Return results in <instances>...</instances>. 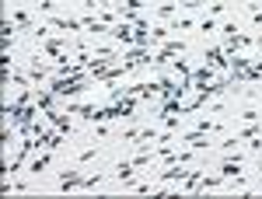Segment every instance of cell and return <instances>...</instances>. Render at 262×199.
<instances>
[{
  "label": "cell",
  "mask_w": 262,
  "mask_h": 199,
  "mask_svg": "<svg viewBox=\"0 0 262 199\" xmlns=\"http://www.w3.org/2000/svg\"><path fill=\"white\" fill-rule=\"evenodd\" d=\"M217 77H221V74H217V67H210V63L192 67V84H196V87H206V84H213Z\"/></svg>",
  "instance_id": "ba28073f"
},
{
  "label": "cell",
  "mask_w": 262,
  "mask_h": 199,
  "mask_svg": "<svg viewBox=\"0 0 262 199\" xmlns=\"http://www.w3.org/2000/svg\"><path fill=\"white\" fill-rule=\"evenodd\" d=\"M168 28H171V35H192V32L200 28V14H189V11H182L175 21H168Z\"/></svg>",
  "instance_id": "5b68a950"
},
{
  "label": "cell",
  "mask_w": 262,
  "mask_h": 199,
  "mask_svg": "<svg viewBox=\"0 0 262 199\" xmlns=\"http://www.w3.org/2000/svg\"><path fill=\"white\" fill-rule=\"evenodd\" d=\"M168 70H171L179 80H192V67H189V60H185V56H171Z\"/></svg>",
  "instance_id": "8fae6325"
},
{
  "label": "cell",
  "mask_w": 262,
  "mask_h": 199,
  "mask_svg": "<svg viewBox=\"0 0 262 199\" xmlns=\"http://www.w3.org/2000/svg\"><path fill=\"white\" fill-rule=\"evenodd\" d=\"M227 4H231V7H234V4H242V0H227Z\"/></svg>",
  "instance_id": "4fadbf2b"
},
{
  "label": "cell",
  "mask_w": 262,
  "mask_h": 199,
  "mask_svg": "<svg viewBox=\"0 0 262 199\" xmlns=\"http://www.w3.org/2000/svg\"><path fill=\"white\" fill-rule=\"evenodd\" d=\"M108 175H112V171H91V175L84 171V179H81V189H77V192H95V189H101Z\"/></svg>",
  "instance_id": "9c48e42d"
},
{
  "label": "cell",
  "mask_w": 262,
  "mask_h": 199,
  "mask_svg": "<svg viewBox=\"0 0 262 199\" xmlns=\"http://www.w3.org/2000/svg\"><path fill=\"white\" fill-rule=\"evenodd\" d=\"M196 192H224V175L221 171H206L200 179V189Z\"/></svg>",
  "instance_id": "30bf717a"
},
{
  "label": "cell",
  "mask_w": 262,
  "mask_h": 199,
  "mask_svg": "<svg viewBox=\"0 0 262 199\" xmlns=\"http://www.w3.org/2000/svg\"><path fill=\"white\" fill-rule=\"evenodd\" d=\"M158 53H164V56H185L189 49H192V42H189V35H168V39L161 42V46H154Z\"/></svg>",
  "instance_id": "3957f363"
},
{
  "label": "cell",
  "mask_w": 262,
  "mask_h": 199,
  "mask_svg": "<svg viewBox=\"0 0 262 199\" xmlns=\"http://www.w3.org/2000/svg\"><path fill=\"white\" fill-rule=\"evenodd\" d=\"M137 175H140V171L133 168V161H129V158H122V161H116V164H112V179H116V185H119L122 192H126V185L137 179Z\"/></svg>",
  "instance_id": "277c9868"
},
{
  "label": "cell",
  "mask_w": 262,
  "mask_h": 199,
  "mask_svg": "<svg viewBox=\"0 0 262 199\" xmlns=\"http://www.w3.org/2000/svg\"><path fill=\"white\" fill-rule=\"evenodd\" d=\"M53 164H56V150H49V147H39L28 164H25V175H32V179H42V175H49L53 171Z\"/></svg>",
  "instance_id": "6da1fadb"
},
{
  "label": "cell",
  "mask_w": 262,
  "mask_h": 199,
  "mask_svg": "<svg viewBox=\"0 0 262 199\" xmlns=\"http://www.w3.org/2000/svg\"><path fill=\"white\" fill-rule=\"evenodd\" d=\"M101 161V147H95V140H88L84 147H77L70 158H67V164H77V168H88V164H98Z\"/></svg>",
  "instance_id": "7a4b0ae2"
},
{
  "label": "cell",
  "mask_w": 262,
  "mask_h": 199,
  "mask_svg": "<svg viewBox=\"0 0 262 199\" xmlns=\"http://www.w3.org/2000/svg\"><path fill=\"white\" fill-rule=\"evenodd\" d=\"M206 14L210 18H227V14H234V7L227 0H206Z\"/></svg>",
  "instance_id": "7c38bea8"
},
{
  "label": "cell",
  "mask_w": 262,
  "mask_h": 199,
  "mask_svg": "<svg viewBox=\"0 0 262 199\" xmlns=\"http://www.w3.org/2000/svg\"><path fill=\"white\" fill-rule=\"evenodd\" d=\"M150 11H154V21H164V25H168V21H175L179 18V4H171V0H161V4H150Z\"/></svg>",
  "instance_id": "52a82bcc"
},
{
  "label": "cell",
  "mask_w": 262,
  "mask_h": 199,
  "mask_svg": "<svg viewBox=\"0 0 262 199\" xmlns=\"http://www.w3.org/2000/svg\"><path fill=\"white\" fill-rule=\"evenodd\" d=\"M108 39L116 42V46H122V49H126V46H137V32H133V25H129V21H116Z\"/></svg>",
  "instance_id": "8992f818"
}]
</instances>
